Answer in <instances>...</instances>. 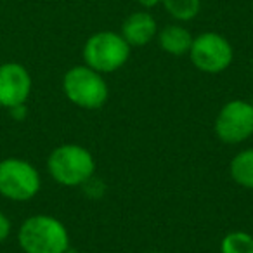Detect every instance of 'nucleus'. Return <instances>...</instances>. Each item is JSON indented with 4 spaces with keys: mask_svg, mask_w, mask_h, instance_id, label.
<instances>
[{
    "mask_svg": "<svg viewBox=\"0 0 253 253\" xmlns=\"http://www.w3.org/2000/svg\"><path fill=\"white\" fill-rule=\"evenodd\" d=\"M18 241L25 253H66L70 245L64 225L49 215L26 218L19 227Z\"/></svg>",
    "mask_w": 253,
    "mask_h": 253,
    "instance_id": "1",
    "label": "nucleus"
},
{
    "mask_svg": "<svg viewBox=\"0 0 253 253\" xmlns=\"http://www.w3.org/2000/svg\"><path fill=\"white\" fill-rule=\"evenodd\" d=\"M50 175L63 186H78L90 179L94 172V160L87 149L77 144H66L54 149L49 156Z\"/></svg>",
    "mask_w": 253,
    "mask_h": 253,
    "instance_id": "2",
    "label": "nucleus"
},
{
    "mask_svg": "<svg viewBox=\"0 0 253 253\" xmlns=\"http://www.w3.org/2000/svg\"><path fill=\"white\" fill-rule=\"evenodd\" d=\"M40 191V175L32 163L19 158L0 162V194L12 201H28Z\"/></svg>",
    "mask_w": 253,
    "mask_h": 253,
    "instance_id": "3",
    "label": "nucleus"
},
{
    "mask_svg": "<svg viewBox=\"0 0 253 253\" xmlns=\"http://www.w3.org/2000/svg\"><path fill=\"white\" fill-rule=\"evenodd\" d=\"M130 45L123 37L111 32H102L90 37L85 43L84 57L94 71H115L128 59Z\"/></svg>",
    "mask_w": 253,
    "mask_h": 253,
    "instance_id": "4",
    "label": "nucleus"
},
{
    "mask_svg": "<svg viewBox=\"0 0 253 253\" xmlns=\"http://www.w3.org/2000/svg\"><path fill=\"white\" fill-rule=\"evenodd\" d=\"M63 87L71 102L87 109L101 108L108 97V87L104 80L88 66L71 68L64 75Z\"/></svg>",
    "mask_w": 253,
    "mask_h": 253,
    "instance_id": "5",
    "label": "nucleus"
},
{
    "mask_svg": "<svg viewBox=\"0 0 253 253\" xmlns=\"http://www.w3.org/2000/svg\"><path fill=\"white\" fill-rule=\"evenodd\" d=\"M191 59L207 73H218L231 64L232 49L224 37L217 33H203L191 43Z\"/></svg>",
    "mask_w": 253,
    "mask_h": 253,
    "instance_id": "6",
    "label": "nucleus"
},
{
    "mask_svg": "<svg viewBox=\"0 0 253 253\" xmlns=\"http://www.w3.org/2000/svg\"><path fill=\"white\" fill-rule=\"evenodd\" d=\"M218 137L224 142H241L253 134V106L232 101L222 108L215 123Z\"/></svg>",
    "mask_w": 253,
    "mask_h": 253,
    "instance_id": "7",
    "label": "nucleus"
},
{
    "mask_svg": "<svg viewBox=\"0 0 253 253\" xmlns=\"http://www.w3.org/2000/svg\"><path fill=\"white\" fill-rule=\"evenodd\" d=\"M32 92V77L19 63H5L0 66V106L14 108L25 104Z\"/></svg>",
    "mask_w": 253,
    "mask_h": 253,
    "instance_id": "8",
    "label": "nucleus"
},
{
    "mask_svg": "<svg viewBox=\"0 0 253 253\" xmlns=\"http://www.w3.org/2000/svg\"><path fill=\"white\" fill-rule=\"evenodd\" d=\"M156 23L146 12H135L123 25V39L128 45H144L155 37Z\"/></svg>",
    "mask_w": 253,
    "mask_h": 253,
    "instance_id": "9",
    "label": "nucleus"
},
{
    "mask_svg": "<svg viewBox=\"0 0 253 253\" xmlns=\"http://www.w3.org/2000/svg\"><path fill=\"white\" fill-rule=\"evenodd\" d=\"M160 43L167 52L180 56V54L187 52L191 49L193 39H191L189 32L180 28V26H167L160 33Z\"/></svg>",
    "mask_w": 253,
    "mask_h": 253,
    "instance_id": "10",
    "label": "nucleus"
},
{
    "mask_svg": "<svg viewBox=\"0 0 253 253\" xmlns=\"http://www.w3.org/2000/svg\"><path fill=\"white\" fill-rule=\"evenodd\" d=\"M231 173L238 184L253 189V149H246L232 160Z\"/></svg>",
    "mask_w": 253,
    "mask_h": 253,
    "instance_id": "11",
    "label": "nucleus"
},
{
    "mask_svg": "<svg viewBox=\"0 0 253 253\" xmlns=\"http://www.w3.org/2000/svg\"><path fill=\"white\" fill-rule=\"evenodd\" d=\"M165 9L177 19H193L200 11V0H162Z\"/></svg>",
    "mask_w": 253,
    "mask_h": 253,
    "instance_id": "12",
    "label": "nucleus"
},
{
    "mask_svg": "<svg viewBox=\"0 0 253 253\" xmlns=\"http://www.w3.org/2000/svg\"><path fill=\"white\" fill-rule=\"evenodd\" d=\"M222 253H253V238L246 232H232L222 241Z\"/></svg>",
    "mask_w": 253,
    "mask_h": 253,
    "instance_id": "13",
    "label": "nucleus"
},
{
    "mask_svg": "<svg viewBox=\"0 0 253 253\" xmlns=\"http://www.w3.org/2000/svg\"><path fill=\"white\" fill-rule=\"evenodd\" d=\"M11 229H12L11 220L5 217V213L0 211V243H4L11 236Z\"/></svg>",
    "mask_w": 253,
    "mask_h": 253,
    "instance_id": "14",
    "label": "nucleus"
},
{
    "mask_svg": "<svg viewBox=\"0 0 253 253\" xmlns=\"http://www.w3.org/2000/svg\"><path fill=\"white\" fill-rule=\"evenodd\" d=\"M9 111H11V116L14 120H23L26 116V113H28V109H26V104H19V106L11 108Z\"/></svg>",
    "mask_w": 253,
    "mask_h": 253,
    "instance_id": "15",
    "label": "nucleus"
},
{
    "mask_svg": "<svg viewBox=\"0 0 253 253\" xmlns=\"http://www.w3.org/2000/svg\"><path fill=\"white\" fill-rule=\"evenodd\" d=\"M139 2H141V4L144 5V7H153V5L158 4L160 0H139Z\"/></svg>",
    "mask_w": 253,
    "mask_h": 253,
    "instance_id": "16",
    "label": "nucleus"
},
{
    "mask_svg": "<svg viewBox=\"0 0 253 253\" xmlns=\"http://www.w3.org/2000/svg\"><path fill=\"white\" fill-rule=\"evenodd\" d=\"M66 253H75V252H66Z\"/></svg>",
    "mask_w": 253,
    "mask_h": 253,
    "instance_id": "17",
    "label": "nucleus"
},
{
    "mask_svg": "<svg viewBox=\"0 0 253 253\" xmlns=\"http://www.w3.org/2000/svg\"><path fill=\"white\" fill-rule=\"evenodd\" d=\"M252 106H253V104H252Z\"/></svg>",
    "mask_w": 253,
    "mask_h": 253,
    "instance_id": "18",
    "label": "nucleus"
}]
</instances>
